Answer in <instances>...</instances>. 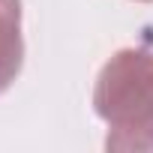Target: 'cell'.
<instances>
[{"instance_id":"obj_1","label":"cell","mask_w":153,"mask_h":153,"mask_svg":"<svg viewBox=\"0 0 153 153\" xmlns=\"http://www.w3.org/2000/svg\"><path fill=\"white\" fill-rule=\"evenodd\" d=\"M93 111L108 123L105 150L153 153V51L120 48L99 72Z\"/></svg>"},{"instance_id":"obj_2","label":"cell","mask_w":153,"mask_h":153,"mask_svg":"<svg viewBox=\"0 0 153 153\" xmlns=\"http://www.w3.org/2000/svg\"><path fill=\"white\" fill-rule=\"evenodd\" d=\"M24 66L21 0H0V93H6Z\"/></svg>"},{"instance_id":"obj_3","label":"cell","mask_w":153,"mask_h":153,"mask_svg":"<svg viewBox=\"0 0 153 153\" xmlns=\"http://www.w3.org/2000/svg\"><path fill=\"white\" fill-rule=\"evenodd\" d=\"M138 3H153V0H138Z\"/></svg>"}]
</instances>
